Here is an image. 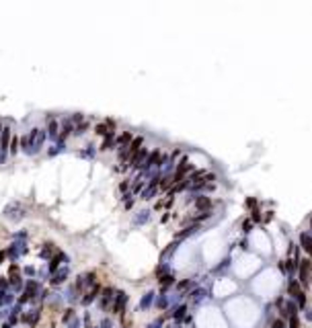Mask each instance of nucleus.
<instances>
[{
	"mask_svg": "<svg viewBox=\"0 0 312 328\" xmlns=\"http://www.w3.org/2000/svg\"><path fill=\"white\" fill-rule=\"evenodd\" d=\"M302 244H304V248L308 250V252H312V240H310V236H302Z\"/></svg>",
	"mask_w": 312,
	"mask_h": 328,
	"instance_id": "1",
	"label": "nucleus"
},
{
	"mask_svg": "<svg viewBox=\"0 0 312 328\" xmlns=\"http://www.w3.org/2000/svg\"><path fill=\"white\" fill-rule=\"evenodd\" d=\"M308 269H310V260H304V265H302V279L306 281L308 277Z\"/></svg>",
	"mask_w": 312,
	"mask_h": 328,
	"instance_id": "2",
	"label": "nucleus"
},
{
	"mask_svg": "<svg viewBox=\"0 0 312 328\" xmlns=\"http://www.w3.org/2000/svg\"><path fill=\"white\" fill-rule=\"evenodd\" d=\"M210 205V199H197V207H207Z\"/></svg>",
	"mask_w": 312,
	"mask_h": 328,
	"instance_id": "3",
	"label": "nucleus"
},
{
	"mask_svg": "<svg viewBox=\"0 0 312 328\" xmlns=\"http://www.w3.org/2000/svg\"><path fill=\"white\" fill-rule=\"evenodd\" d=\"M292 328H298V320H296V318L292 320Z\"/></svg>",
	"mask_w": 312,
	"mask_h": 328,
	"instance_id": "4",
	"label": "nucleus"
}]
</instances>
